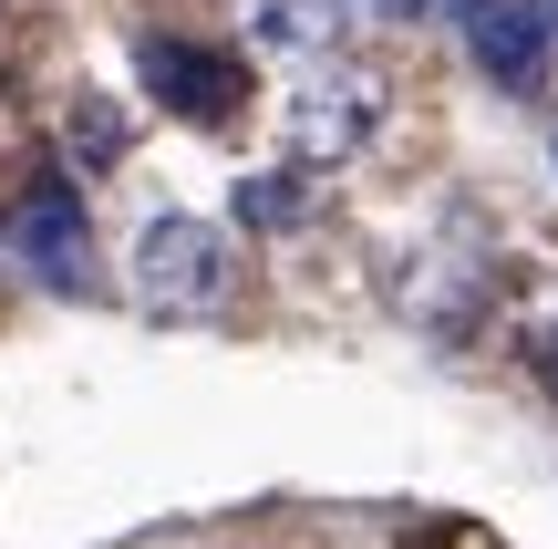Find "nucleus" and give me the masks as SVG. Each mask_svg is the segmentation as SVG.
I'll return each mask as SVG.
<instances>
[{"mask_svg":"<svg viewBox=\"0 0 558 549\" xmlns=\"http://www.w3.org/2000/svg\"><path fill=\"white\" fill-rule=\"evenodd\" d=\"M279 124H290V156L300 166H341L373 145L383 124V73H362V62H311V73L290 83V104H279Z\"/></svg>","mask_w":558,"mask_h":549,"instance_id":"nucleus-1","label":"nucleus"},{"mask_svg":"<svg viewBox=\"0 0 558 549\" xmlns=\"http://www.w3.org/2000/svg\"><path fill=\"white\" fill-rule=\"evenodd\" d=\"M218 290H228V228H218V218L166 207V218L135 228V301H145V311L186 322V311H207Z\"/></svg>","mask_w":558,"mask_h":549,"instance_id":"nucleus-2","label":"nucleus"},{"mask_svg":"<svg viewBox=\"0 0 558 549\" xmlns=\"http://www.w3.org/2000/svg\"><path fill=\"white\" fill-rule=\"evenodd\" d=\"M135 73H145V94H156L166 115H186V124H228L239 115V62L207 52V41H186V32H145Z\"/></svg>","mask_w":558,"mask_h":549,"instance_id":"nucleus-3","label":"nucleus"},{"mask_svg":"<svg viewBox=\"0 0 558 549\" xmlns=\"http://www.w3.org/2000/svg\"><path fill=\"white\" fill-rule=\"evenodd\" d=\"M11 249H21V270H32V281H52V290H94V228H83V198H73L62 177H41L32 198H21Z\"/></svg>","mask_w":558,"mask_h":549,"instance_id":"nucleus-4","label":"nucleus"},{"mask_svg":"<svg viewBox=\"0 0 558 549\" xmlns=\"http://www.w3.org/2000/svg\"><path fill=\"white\" fill-rule=\"evenodd\" d=\"M465 52H476L486 83H538L548 41H558V0H465Z\"/></svg>","mask_w":558,"mask_h":549,"instance_id":"nucleus-5","label":"nucleus"},{"mask_svg":"<svg viewBox=\"0 0 558 549\" xmlns=\"http://www.w3.org/2000/svg\"><path fill=\"white\" fill-rule=\"evenodd\" d=\"M362 0H248V41L279 62H331L341 41H352Z\"/></svg>","mask_w":558,"mask_h":549,"instance_id":"nucleus-6","label":"nucleus"},{"mask_svg":"<svg viewBox=\"0 0 558 549\" xmlns=\"http://www.w3.org/2000/svg\"><path fill=\"white\" fill-rule=\"evenodd\" d=\"M300 207H311V187H300V177H248L239 187V218L248 228H300Z\"/></svg>","mask_w":558,"mask_h":549,"instance_id":"nucleus-7","label":"nucleus"},{"mask_svg":"<svg viewBox=\"0 0 558 549\" xmlns=\"http://www.w3.org/2000/svg\"><path fill=\"white\" fill-rule=\"evenodd\" d=\"M73 145H83V156H114V145H124V124L104 115V104H83V115H73Z\"/></svg>","mask_w":558,"mask_h":549,"instance_id":"nucleus-8","label":"nucleus"},{"mask_svg":"<svg viewBox=\"0 0 558 549\" xmlns=\"http://www.w3.org/2000/svg\"><path fill=\"white\" fill-rule=\"evenodd\" d=\"M362 11H393V21H435V11H465V0H362Z\"/></svg>","mask_w":558,"mask_h":549,"instance_id":"nucleus-9","label":"nucleus"}]
</instances>
